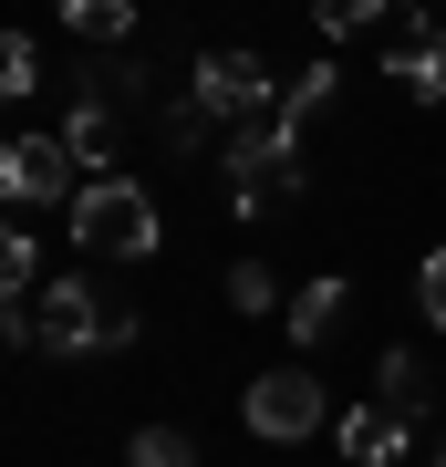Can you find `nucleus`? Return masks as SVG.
<instances>
[{
	"label": "nucleus",
	"instance_id": "obj_19",
	"mask_svg": "<svg viewBox=\"0 0 446 467\" xmlns=\"http://www.w3.org/2000/svg\"><path fill=\"white\" fill-rule=\"evenodd\" d=\"M415 301H426V322L446 333V250H426V270H415Z\"/></svg>",
	"mask_w": 446,
	"mask_h": 467
},
{
	"label": "nucleus",
	"instance_id": "obj_12",
	"mask_svg": "<svg viewBox=\"0 0 446 467\" xmlns=\"http://www.w3.org/2000/svg\"><path fill=\"white\" fill-rule=\"evenodd\" d=\"M374 395H384V405H405V416H426V353H405V343H395V353L374 364Z\"/></svg>",
	"mask_w": 446,
	"mask_h": 467
},
{
	"label": "nucleus",
	"instance_id": "obj_5",
	"mask_svg": "<svg viewBox=\"0 0 446 467\" xmlns=\"http://www.w3.org/2000/svg\"><path fill=\"white\" fill-rule=\"evenodd\" d=\"M187 94H198L218 125H260L270 104H281V84H270V63H260V52H198Z\"/></svg>",
	"mask_w": 446,
	"mask_h": 467
},
{
	"label": "nucleus",
	"instance_id": "obj_21",
	"mask_svg": "<svg viewBox=\"0 0 446 467\" xmlns=\"http://www.w3.org/2000/svg\"><path fill=\"white\" fill-rule=\"evenodd\" d=\"M395 11H426V0H395Z\"/></svg>",
	"mask_w": 446,
	"mask_h": 467
},
{
	"label": "nucleus",
	"instance_id": "obj_4",
	"mask_svg": "<svg viewBox=\"0 0 446 467\" xmlns=\"http://www.w3.org/2000/svg\"><path fill=\"white\" fill-rule=\"evenodd\" d=\"M0 198H11V208H63V198H83L73 146H63V135H11V146H0Z\"/></svg>",
	"mask_w": 446,
	"mask_h": 467
},
{
	"label": "nucleus",
	"instance_id": "obj_1",
	"mask_svg": "<svg viewBox=\"0 0 446 467\" xmlns=\"http://www.w3.org/2000/svg\"><path fill=\"white\" fill-rule=\"evenodd\" d=\"M301 187H312V167H301V125H291V115L229 125V208H239V218H270V208H291Z\"/></svg>",
	"mask_w": 446,
	"mask_h": 467
},
{
	"label": "nucleus",
	"instance_id": "obj_8",
	"mask_svg": "<svg viewBox=\"0 0 446 467\" xmlns=\"http://www.w3.org/2000/svg\"><path fill=\"white\" fill-rule=\"evenodd\" d=\"M415 447V416H405V405H353V416H343V457L353 467H395Z\"/></svg>",
	"mask_w": 446,
	"mask_h": 467
},
{
	"label": "nucleus",
	"instance_id": "obj_14",
	"mask_svg": "<svg viewBox=\"0 0 446 467\" xmlns=\"http://www.w3.org/2000/svg\"><path fill=\"white\" fill-rule=\"evenodd\" d=\"M125 467H198V436H187V426H135L125 436Z\"/></svg>",
	"mask_w": 446,
	"mask_h": 467
},
{
	"label": "nucleus",
	"instance_id": "obj_9",
	"mask_svg": "<svg viewBox=\"0 0 446 467\" xmlns=\"http://www.w3.org/2000/svg\"><path fill=\"white\" fill-rule=\"evenodd\" d=\"M343 312H353V281H332V270H322V281H301V291H291V343H301V353L332 343V333H343Z\"/></svg>",
	"mask_w": 446,
	"mask_h": 467
},
{
	"label": "nucleus",
	"instance_id": "obj_16",
	"mask_svg": "<svg viewBox=\"0 0 446 467\" xmlns=\"http://www.w3.org/2000/svg\"><path fill=\"white\" fill-rule=\"evenodd\" d=\"M332 84H343V73H332V63H312V73H291V84H281V104H270V115H291V125H312L322 104H332Z\"/></svg>",
	"mask_w": 446,
	"mask_h": 467
},
{
	"label": "nucleus",
	"instance_id": "obj_6",
	"mask_svg": "<svg viewBox=\"0 0 446 467\" xmlns=\"http://www.w3.org/2000/svg\"><path fill=\"white\" fill-rule=\"evenodd\" d=\"M239 416H249V436H270V447L312 436V426H322V384H312V364H270V374L239 395Z\"/></svg>",
	"mask_w": 446,
	"mask_h": 467
},
{
	"label": "nucleus",
	"instance_id": "obj_20",
	"mask_svg": "<svg viewBox=\"0 0 446 467\" xmlns=\"http://www.w3.org/2000/svg\"><path fill=\"white\" fill-rule=\"evenodd\" d=\"M426 467H446V436H436V457H426Z\"/></svg>",
	"mask_w": 446,
	"mask_h": 467
},
{
	"label": "nucleus",
	"instance_id": "obj_17",
	"mask_svg": "<svg viewBox=\"0 0 446 467\" xmlns=\"http://www.w3.org/2000/svg\"><path fill=\"white\" fill-rule=\"evenodd\" d=\"M0 94H11V104H21V94H42V42H32V32L0 42Z\"/></svg>",
	"mask_w": 446,
	"mask_h": 467
},
{
	"label": "nucleus",
	"instance_id": "obj_13",
	"mask_svg": "<svg viewBox=\"0 0 446 467\" xmlns=\"http://www.w3.org/2000/svg\"><path fill=\"white\" fill-rule=\"evenodd\" d=\"M156 135H166V156H208V135H218V115H208L198 94H177V104H166V115H156Z\"/></svg>",
	"mask_w": 446,
	"mask_h": 467
},
{
	"label": "nucleus",
	"instance_id": "obj_11",
	"mask_svg": "<svg viewBox=\"0 0 446 467\" xmlns=\"http://www.w3.org/2000/svg\"><path fill=\"white\" fill-rule=\"evenodd\" d=\"M0 301H42V239L0 229Z\"/></svg>",
	"mask_w": 446,
	"mask_h": 467
},
{
	"label": "nucleus",
	"instance_id": "obj_18",
	"mask_svg": "<svg viewBox=\"0 0 446 467\" xmlns=\"http://www.w3.org/2000/svg\"><path fill=\"white\" fill-rule=\"evenodd\" d=\"M229 301H239V312H281V281H270V260H229Z\"/></svg>",
	"mask_w": 446,
	"mask_h": 467
},
{
	"label": "nucleus",
	"instance_id": "obj_10",
	"mask_svg": "<svg viewBox=\"0 0 446 467\" xmlns=\"http://www.w3.org/2000/svg\"><path fill=\"white\" fill-rule=\"evenodd\" d=\"M63 32L94 42V52H115V42L135 32V0H63Z\"/></svg>",
	"mask_w": 446,
	"mask_h": 467
},
{
	"label": "nucleus",
	"instance_id": "obj_7",
	"mask_svg": "<svg viewBox=\"0 0 446 467\" xmlns=\"http://www.w3.org/2000/svg\"><path fill=\"white\" fill-rule=\"evenodd\" d=\"M384 73H395L405 104H446V21H415V32L384 52Z\"/></svg>",
	"mask_w": 446,
	"mask_h": 467
},
{
	"label": "nucleus",
	"instance_id": "obj_3",
	"mask_svg": "<svg viewBox=\"0 0 446 467\" xmlns=\"http://www.w3.org/2000/svg\"><path fill=\"white\" fill-rule=\"evenodd\" d=\"M73 239L94 260H156V198L135 177H83V198H73Z\"/></svg>",
	"mask_w": 446,
	"mask_h": 467
},
{
	"label": "nucleus",
	"instance_id": "obj_2",
	"mask_svg": "<svg viewBox=\"0 0 446 467\" xmlns=\"http://www.w3.org/2000/svg\"><path fill=\"white\" fill-rule=\"evenodd\" d=\"M32 312H42V353H63V364H104V353H125L135 333H146L125 301H104L94 281H73V270H63V281H42Z\"/></svg>",
	"mask_w": 446,
	"mask_h": 467
},
{
	"label": "nucleus",
	"instance_id": "obj_15",
	"mask_svg": "<svg viewBox=\"0 0 446 467\" xmlns=\"http://www.w3.org/2000/svg\"><path fill=\"white\" fill-rule=\"evenodd\" d=\"M384 11H395V0H312V32L322 42H353V32H374Z\"/></svg>",
	"mask_w": 446,
	"mask_h": 467
}]
</instances>
